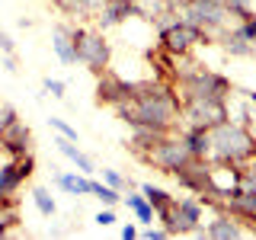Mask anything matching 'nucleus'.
Masks as SVG:
<instances>
[{
  "mask_svg": "<svg viewBox=\"0 0 256 240\" xmlns=\"http://www.w3.org/2000/svg\"><path fill=\"white\" fill-rule=\"evenodd\" d=\"M116 116L128 125H150L160 132H176L182 118V102L173 86L160 80H144L134 86V96L116 106Z\"/></svg>",
  "mask_w": 256,
  "mask_h": 240,
  "instance_id": "1",
  "label": "nucleus"
},
{
  "mask_svg": "<svg viewBox=\"0 0 256 240\" xmlns=\"http://www.w3.org/2000/svg\"><path fill=\"white\" fill-rule=\"evenodd\" d=\"M208 164L246 166L256 160V134L246 132L240 122L224 118L221 125L208 128Z\"/></svg>",
  "mask_w": 256,
  "mask_h": 240,
  "instance_id": "2",
  "label": "nucleus"
},
{
  "mask_svg": "<svg viewBox=\"0 0 256 240\" xmlns=\"http://www.w3.org/2000/svg\"><path fill=\"white\" fill-rule=\"evenodd\" d=\"M173 13L182 22L196 26L208 42H218V38L234 26V16L224 4H208V0H170Z\"/></svg>",
  "mask_w": 256,
  "mask_h": 240,
  "instance_id": "3",
  "label": "nucleus"
},
{
  "mask_svg": "<svg viewBox=\"0 0 256 240\" xmlns=\"http://www.w3.org/2000/svg\"><path fill=\"white\" fill-rule=\"evenodd\" d=\"M173 90H176V96H180V102H182V100H198V96L230 100L234 86H230V80L224 74H218V70L202 68V64H186V68L176 70Z\"/></svg>",
  "mask_w": 256,
  "mask_h": 240,
  "instance_id": "4",
  "label": "nucleus"
},
{
  "mask_svg": "<svg viewBox=\"0 0 256 240\" xmlns=\"http://www.w3.org/2000/svg\"><path fill=\"white\" fill-rule=\"evenodd\" d=\"M74 48H77V61L84 64L90 74H102L112 68V45L106 38V32L96 26H74Z\"/></svg>",
  "mask_w": 256,
  "mask_h": 240,
  "instance_id": "5",
  "label": "nucleus"
},
{
  "mask_svg": "<svg viewBox=\"0 0 256 240\" xmlns=\"http://www.w3.org/2000/svg\"><path fill=\"white\" fill-rule=\"evenodd\" d=\"M202 214H205L202 198L198 196H182V198H173L170 212L157 214V224H164V228L170 230V237H186V234L205 237Z\"/></svg>",
  "mask_w": 256,
  "mask_h": 240,
  "instance_id": "6",
  "label": "nucleus"
},
{
  "mask_svg": "<svg viewBox=\"0 0 256 240\" xmlns=\"http://www.w3.org/2000/svg\"><path fill=\"white\" fill-rule=\"evenodd\" d=\"M144 164H150L154 170H160V173H180L182 166L192 160V154H189V148L182 144V138H180V132H170V134H164L154 148L148 150V154L141 157Z\"/></svg>",
  "mask_w": 256,
  "mask_h": 240,
  "instance_id": "7",
  "label": "nucleus"
},
{
  "mask_svg": "<svg viewBox=\"0 0 256 240\" xmlns=\"http://www.w3.org/2000/svg\"><path fill=\"white\" fill-rule=\"evenodd\" d=\"M157 42L170 58H189V54L202 42H208V38L196 26H189V22H182V20H173L170 26L157 29Z\"/></svg>",
  "mask_w": 256,
  "mask_h": 240,
  "instance_id": "8",
  "label": "nucleus"
},
{
  "mask_svg": "<svg viewBox=\"0 0 256 240\" xmlns=\"http://www.w3.org/2000/svg\"><path fill=\"white\" fill-rule=\"evenodd\" d=\"M224 118H230L228 100H212V96H198V100H182V118L180 125H196V128H214Z\"/></svg>",
  "mask_w": 256,
  "mask_h": 240,
  "instance_id": "9",
  "label": "nucleus"
},
{
  "mask_svg": "<svg viewBox=\"0 0 256 240\" xmlns=\"http://www.w3.org/2000/svg\"><path fill=\"white\" fill-rule=\"evenodd\" d=\"M100 80H96V102L100 106H112L116 109L118 102H125L128 96H134V86L138 84H132V80H125V77H118L116 70H102V74H96Z\"/></svg>",
  "mask_w": 256,
  "mask_h": 240,
  "instance_id": "10",
  "label": "nucleus"
},
{
  "mask_svg": "<svg viewBox=\"0 0 256 240\" xmlns=\"http://www.w3.org/2000/svg\"><path fill=\"white\" fill-rule=\"evenodd\" d=\"M134 16H138V4H132V0H109V4L93 16V22H96V29L106 32V29L125 26V22L134 20Z\"/></svg>",
  "mask_w": 256,
  "mask_h": 240,
  "instance_id": "11",
  "label": "nucleus"
},
{
  "mask_svg": "<svg viewBox=\"0 0 256 240\" xmlns=\"http://www.w3.org/2000/svg\"><path fill=\"white\" fill-rule=\"evenodd\" d=\"M0 141H4L6 157L32 154V132H29V125H26V122H13L4 134H0Z\"/></svg>",
  "mask_w": 256,
  "mask_h": 240,
  "instance_id": "12",
  "label": "nucleus"
},
{
  "mask_svg": "<svg viewBox=\"0 0 256 240\" xmlns=\"http://www.w3.org/2000/svg\"><path fill=\"white\" fill-rule=\"evenodd\" d=\"M244 234H246L244 224H240L234 214L221 212V208H218V214H214V218L208 221V228H205V237H212V240H237Z\"/></svg>",
  "mask_w": 256,
  "mask_h": 240,
  "instance_id": "13",
  "label": "nucleus"
},
{
  "mask_svg": "<svg viewBox=\"0 0 256 240\" xmlns=\"http://www.w3.org/2000/svg\"><path fill=\"white\" fill-rule=\"evenodd\" d=\"M70 29L74 26H68V22H58V26L52 29V52L58 54V61L61 64H77V48H74V36H70Z\"/></svg>",
  "mask_w": 256,
  "mask_h": 240,
  "instance_id": "14",
  "label": "nucleus"
},
{
  "mask_svg": "<svg viewBox=\"0 0 256 240\" xmlns=\"http://www.w3.org/2000/svg\"><path fill=\"white\" fill-rule=\"evenodd\" d=\"M221 48L230 54V58H256V48L250 45V38L244 36V29H240V22H234L224 36L218 38Z\"/></svg>",
  "mask_w": 256,
  "mask_h": 240,
  "instance_id": "15",
  "label": "nucleus"
},
{
  "mask_svg": "<svg viewBox=\"0 0 256 240\" xmlns=\"http://www.w3.org/2000/svg\"><path fill=\"white\" fill-rule=\"evenodd\" d=\"M54 186L58 189H64L68 196H93V180H90V173H80V170H74V173H54Z\"/></svg>",
  "mask_w": 256,
  "mask_h": 240,
  "instance_id": "16",
  "label": "nucleus"
},
{
  "mask_svg": "<svg viewBox=\"0 0 256 240\" xmlns=\"http://www.w3.org/2000/svg\"><path fill=\"white\" fill-rule=\"evenodd\" d=\"M54 148H58L80 173H93V170H96V166H93V157L84 154V150L77 148V141H70V138H64V134H58V138H54Z\"/></svg>",
  "mask_w": 256,
  "mask_h": 240,
  "instance_id": "17",
  "label": "nucleus"
},
{
  "mask_svg": "<svg viewBox=\"0 0 256 240\" xmlns=\"http://www.w3.org/2000/svg\"><path fill=\"white\" fill-rule=\"evenodd\" d=\"M180 138H182V144L189 148V154H192V157H198V160H205V157H208V128L182 125V128H180Z\"/></svg>",
  "mask_w": 256,
  "mask_h": 240,
  "instance_id": "18",
  "label": "nucleus"
},
{
  "mask_svg": "<svg viewBox=\"0 0 256 240\" xmlns=\"http://www.w3.org/2000/svg\"><path fill=\"white\" fill-rule=\"evenodd\" d=\"M125 202H128V208L134 212V218H138L141 224H154V221H157V212H154V205H150L148 198H144V192H141V196H134V192L128 189Z\"/></svg>",
  "mask_w": 256,
  "mask_h": 240,
  "instance_id": "19",
  "label": "nucleus"
},
{
  "mask_svg": "<svg viewBox=\"0 0 256 240\" xmlns=\"http://www.w3.org/2000/svg\"><path fill=\"white\" fill-rule=\"evenodd\" d=\"M141 192H144V198L154 205V212H157V214H164V212H170V208H173V198H176V196H170L166 189L154 186V182H144Z\"/></svg>",
  "mask_w": 256,
  "mask_h": 240,
  "instance_id": "20",
  "label": "nucleus"
},
{
  "mask_svg": "<svg viewBox=\"0 0 256 240\" xmlns=\"http://www.w3.org/2000/svg\"><path fill=\"white\" fill-rule=\"evenodd\" d=\"M32 202H36V208L45 214V218H54V214H58V205H54L52 192H48L45 186H36V189H32Z\"/></svg>",
  "mask_w": 256,
  "mask_h": 240,
  "instance_id": "21",
  "label": "nucleus"
},
{
  "mask_svg": "<svg viewBox=\"0 0 256 240\" xmlns=\"http://www.w3.org/2000/svg\"><path fill=\"white\" fill-rule=\"evenodd\" d=\"M93 198H100L102 205H112V208H116L118 202H122V192H118V189H112L109 182H102V180H100V182L93 180Z\"/></svg>",
  "mask_w": 256,
  "mask_h": 240,
  "instance_id": "22",
  "label": "nucleus"
},
{
  "mask_svg": "<svg viewBox=\"0 0 256 240\" xmlns=\"http://www.w3.org/2000/svg\"><path fill=\"white\" fill-rule=\"evenodd\" d=\"M100 173H102V182H109V186L118 189V192H122V189H134V180H128V176H122L118 170H112V166H102Z\"/></svg>",
  "mask_w": 256,
  "mask_h": 240,
  "instance_id": "23",
  "label": "nucleus"
},
{
  "mask_svg": "<svg viewBox=\"0 0 256 240\" xmlns=\"http://www.w3.org/2000/svg\"><path fill=\"white\" fill-rule=\"evenodd\" d=\"M224 6L230 10V16L240 22L246 20V16H253V0H224Z\"/></svg>",
  "mask_w": 256,
  "mask_h": 240,
  "instance_id": "24",
  "label": "nucleus"
},
{
  "mask_svg": "<svg viewBox=\"0 0 256 240\" xmlns=\"http://www.w3.org/2000/svg\"><path fill=\"white\" fill-rule=\"evenodd\" d=\"M13 122H20V112H16V106H13V102H0V134H4Z\"/></svg>",
  "mask_w": 256,
  "mask_h": 240,
  "instance_id": "25",
  "label": "nucleus"
},
{
  "mask_svg": "<svg viewBox=\"0 0 256 240\" xmlns=\"http://www.w3.org/2000/svg\"><path fill=\"white\" fill-rule=\"evenodd\" d=\"M54 6L64 13V16H86V10H84V0H52Z\"/></svg>",
  "mask_w": 256,
  "mask_h": 240,
  "instance_id": "26",
  "label": "nucleus"
},
{
  "mask_svg": "<svg viewBox=\"0 0 256 240\" xmlns=\"http://www.w3.org/2000/svg\"><path fill=\"white\" fill-rule=\"evenodd\" d=\"M48 125H52L58 134H64V138H70V141H77V138H80V134H77V128L70 125V122H64V118H58V116H52V118H48Z\"/></svg>",
  "mask_w": 256,
  "mask_h": 240,
  "instance_id": "27",
  "label": "nucleus"
},
{
  "mask_svg": "<svg viewBox=\"0 0 256 240\" xmlns=\"http://www.w3.org/2000/svg\"><path fill=\"white\" fill-rule=\"evenodd\" d=\"M64 90H68V84H64V80H58V77H45V93H52L54 100H61Z\"/></svg>",
  "mask_w": 256,
  "mask_h": 240,
  "instance_id": "28",
  "label": "nucleus"
},
{
  "mask_svg": "<svg viewBox=\"0 0 256 240\" xmlns=\"http://www.w3.org/2000/svg\"><path fill=\"white\" fill-rule=\"evenodd\" d=\"M100 228H112L116 224V212H112V205H102L100 212H96V218H93Z\"/></svg>",
  "mask_w": 256,
  "mask_h": 240,
  "instance_id": "29",
  "label": "nucleus"
},
{
  "mask_svg": "<svg viewBox=\"0 0 256 240\" xmlns=\"http://www.w3.org/2000/svg\"><path fill=\"white\" fill-rule=\"evenodd\" d=\"M240 29H244V36L250 38V45L256 48V13L246 16V20H240Z\"/></svg>",
  "mask_w": 256,
  "mask_h": 240,
  "instance_id": "30",
  "label": "nucleus"
},
{
  "mask_svg": "<svg viewBox=\"0 0 256 240\" xmlns=\"http://www.w3.org/2000/svg\"><path fill=\"white\" fill-rule=\"evenodd\" d=\"M0 54H16V42L6 29H0Z\"/></svg>",
  "mask_w": 256,
  "mask_h": 240,
  "instance_id": "31",
  "label": "nucleus"
},
{
  "mask_svg": "<svg viewBox=\"0 0 256 240\" xmlns=\"http://www.w3.org/2000/svg\"><path fill=\"white\" fill-rule=\"evenodd\" d=\"M144 237H148V240H166V237H170V230H166L164 224H160V228H154V224H148Z\"/></svg>",
  "mask_w": 256,
  "mask_h": 240,
  "instance_id": "32",
  "label": "nucleus"
},
{
  "mask_svg": "<svg viewBox=\"0 0 256 240\" xmlns=\"http://www.w3.org/2000/svg\"><path fill=\"white\" fill-rule=\"evenodd\" d=\"M106 4H109V0H84V10H86V16H96Z\"/></svg>",
  "mask_w": 256,
  "mask_h": 240,
  "instance_id": "33",
  "label": "nucleus"
},
{
  "mask_svg": "<svg viewBox=\"0 0 256 240\" xmlns=\"http://www.w3.org/2000/svg\"><path fill=\"white\" fill-rule=\"evenodd\" d=\"M138 234H141V230L134 228V224H122V240H134Z\"/></svg>",
  "mask_w": 256,
  "mask_h": 240,
  "instance_id": "34",
  "label": "nucleus"
},
{
  "mask_svg": "<svg viewBox=\"0 0 256 240\" xmlns=\"http://www.w3.org/2000/svg\"><path fill=\"white\" fill-rule=\"evenodd\" d=\"M0 64H4V70H10V74L20 70V68H16V54H4V61H0Z\"/></svg>",
  "mask_w": 256,
  "mask_h": 240,
  "instance_id": "35",
  "label": "nucleus"
},
{
  "mask_svg": "<svg viewBox=\"0 0 256 240\" xmlns=\"http://www.w3.org/2000/svg\"><path fill=\"white\" fill-rule=\"evenodd\" d=\"M208 4H224V0H208Z\"/></svg>",
  "mask_w": 256,
  "mask_h": 240,
  "instance_id": "36",
  "label": "nucleus"
},
{
  "mask_svg": "<svg viewBox=\"0 0 256 240\" xmlns=\"http://www.w3.org/2000/svg\"><path fill=\"white\" fill-rule=\"evenodd\" d=\"M132 4H138V0H132Z\"/></svg>",
  "mask_w": 256,
  "mask_h": 240,
  "instance_id": "37",
  "label": "nucleus"
}]
</instances>
